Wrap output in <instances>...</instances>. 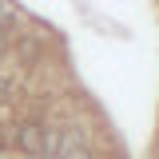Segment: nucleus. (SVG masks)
Instances as JSON below:
<instances>
[{
	"label": "nucleus",
	"mask_w": 159,
	"mask_h": 159,
	"mask_svg": "<svg viewBox=\"0 0 159 159\" xmlns=\"http://www.w3.org/2000/svg\"><path fill=\"white\" fill-rule=\"evenodd\" d=\"M8 96H12V84L0 76V103H8Z\"/></svg>",
	"instance_id": "39448f33"
},
{
	"label": "nucleus",
	"mask_w": 159,
	"mask_h": 159,
	"mask_svg": "<svg viewBox=\"0 0 159 159\" xmlns=\"http://www.w3.org/2000/svg\"><path fill=\"white\" fill-rule=\"evenodd\" d=\"M56 159H92V151H88L76 135H60V143H56Z\"/></svg>",
	"instance_id": "f03ea898"
},
{
	"label": "nucleus",
	"mask_w": 159,
	"mask_h": 159,
	"mask_svg": "<svg viewBox=\"0 0 159 159\" xmlns=\"http://www.w3.org/2000/svg\"><path fill=\"white\" fill-rule=\"evenodd\" d=\"M0 60H4V40H0Z\"/></svg>",
	"instance_id": "423d86ee"
},
{
	"label": "nucleus",
	"mask_w": 159,
	"mask_h": 159,
	"mask_svg": "<svg viewBox=\"0 0 159 159\" xmlns=\"http://www.w3.org/2000/svg\"><path fill=\"white\" fill-rule=\"evenodd\" d=\"M20 56H24V60H36V56H40V48L32 44V40H24V44H20Z\"/></svg>",
	"instance_id": "20e7f679"
},
{
	"label": "nucleus",
	"mask_w": 159,
	"mask_h": 159,
	"mask_svg": "<svg viewBox=\"0 0 159 159\" xmlns=\"http://www.w3.org/2000/svg\"><path fill=\"white\" fill-rule=\"evenodd\" d=\"M44 131H48V127H44L40 119H24V123L16 127V147L24 151V155H32V159L44 155Z\"/></svg>",
	"instance_id": "f257e3e1"
},
{
	"label": "nucleus",
	"mask_w": 159,
	"mask_h": 159,
	"mask_svg": "<svg viewBox=\"0 0 159 159\" xmlns=\"http://www.w3.org/2000/svg\"><path fill=\"white\" fill-rule=\"evenodd\" d=\"M12 24H16V12H12V8L0 0V28H12Z\"/></svg>",
	"instance_id": "7ed1b4c3"
},
{
	"label": "nucleus",
	"mask_w": 159,
	"mask_h": 159,
	"mask_svg": "<svg viewBox=\"0 0 159 159\" xmlns=\"http://www.w3.org/2000/svg\"><path fill=\"white\" fill-rule=\"evenodd\" d=\"M36 159H56V155H36Z\"/></svg>",
	"instance_id": "0eeeda50"
}]
</instances>
